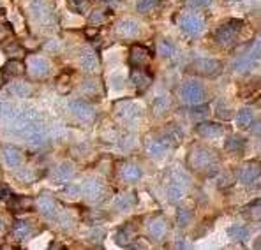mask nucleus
Instances as JSON below:
<instances>
[{
	"label": "nucleus",
	"mask_w": 261,
	"mask_h": 250,
	"mask_svg": "<svg viewBox=\"0 0 261 250\" xmlns=\"http://www.w3.org/2000/svg\"><path fill=\"white\" fill-rule=\"evenodd\" d=\"M16 134H18L22 139H25L27 143L34 146H43L48 141V129L45 127V123L41 120H34V122H28L22 127L14 129Z\"/></svg>",
	"instance_id": "f257e3e1"
},
{
	"label": "nucleus",
	"mask_w": 261,
	"mask_h": 250,
	"mask_svg": "<svg viewBox=\"0 0 261 250\" xmlns=\"http://www.w3.org/2000/svg\"><path fill=\"white\" fill-rule=\"evenodd\" d=\"M189 167L194 169L198 173H207L210 169H214L217 162V155L214 150L210 148H203V146H198V148L190 150L189 154Z\"/></svg>",
	"instance_id": "f03ea898"
},
{
	"label": "nucleus",
	"mask_w": 261,
	"mask_h": 250,
	"mask_svg": "<svg viewBox=\"0 0 261 250\" xmlns=\"http://www.w3.org/2000/svg\"><path fill=\"white\" fill-rule=\"evenodd\" d=\"M113 113H115V116L120 120V122L129 123V125L140 122L143 116V110L134 101H131V99L117 101L115 108H113Z\"/></svg>",
	"instance_id": "7ed1b4c3"
},
{
	"label": "nucleus",
	"mask_w": 261,
	"mask_h": 250,
	"mask_svg": "<svg viewBox=\"0 0 261 250\" xmlns=\"http://www.w3.org/2000/svg\"><path fill=\"white\" fill-rule=\"evenodd\" d=\"M80 192L83 194V198L90 203H101L106 198V185L99 178H87L83 185L80 187Z\"/></svg>",
	"instance_id": "20e7f679"
},
{
	"label": "nucleus",
	"mask_w": 261,
	"mask_h": 250,
	"mask_svg": "<svg viewBox=\"0 0 261 250\" xmlns=\"http://www.w3.org/2000/svg\"><path fill=\"white\" fill-rule=\"evenodd\" d=\"M190 70L199 76L215 78L222 72V64L219 60H214V58H198L196 62H192Z\"/></svg>",
	"instance_id": "39448f33"
},
{
	"label": "nucleus",
	"mask_w": 261,
	"mask_h": 250,
	"mask_svg": "<svg viewBox=\"0 0 261 250\" xmlns=\"http://www.w3.org/2000/svg\"><path fill=\"white\" fill-rule=\"evenodd\" d=\"M30 14L39 23H51L55 16V7L49 0H32L30 2Z\"/></svg>",
	"instance_id": "423d86ee"
},
{
	"label": "nucleus",
	"mask_w": 261,
	"mask_h": 250,
	"mask_svg": "<svg viewBox=\"0 0 261 250\" xmlns=\"http://www.w3.org/2000/svg\"><path fill=\"white\" fill-rule=\"evenodd\" d=\"M182 99L190 106L203 104L205 90H203V87H201V83H198L194 79L186 81V83L182 85Z\"/></svg>",
	"instance_id": "0eeeda50"
},
{
	"label": "nucleus",
	"mask_w": 261,
	"mask_h": 250,
	"mask_svg": "<svg viewBox=\"0 0 261 250\" xmlns=\"http://www.w3.org/2000/svg\"><path fill=\"white\" fill-rule=\"evenodd\" d=\"M240 28H242V22L240 20H231V22L224 23L215 30V41L222 46H230L235 41V37L238 35Z\"/></svg>",
	"instance_id": "6e6552de"
},
{
	"label": "nucleus",
	"mask_w": 261,
	"mask_h": 250,
	"mask_svg": "<svg viewBox=\"0 0 261 250\" xmlns=\"http://www.w3.org/2000/svg\"><path fill=\"white\" fill-rule=\"evenodd\" d=\"M180 28L189 37H199L205 30V22L196 14H182Z\"/></svg>",
	"instance_id": "1a4fd4ad"
},
{
	"label": "nucleus",
	"mask_w": 261,
	"mask_h": 250,
	"mask_svg": "<svg viewBox=\"0 0 261 250\" xmlns=\"http://www.w3.org/2000/svg\"><path fill=\"white\" fill-rule=\"evenodd\" d=\"M260 173H261V166L258 160H251L245 166L240 169L238 173V180L247 187H258L260 183Z\"/></svg>",
	"instance_id": "9d476101"
},
{
	"label": "nucleus",
	"mask_w": 261,
	"mask_h": 250,
	"mask_svg": "<svg viewBox=\"0 0 261 250\" xmlns=\"http://www.w3.org/2000/svg\"><path fill=\"white\" fill-rule=\"evenodd\" d=\"M69 111H71L78 120H81V122H90V120L95 118V108H94L90 102L72 101L71 104H69Z\"/></svg>",
	"instance_id": "9b49d317"
},
{
	"label": "nucleus",
	"mask_w": 261,
	"mask_h": 250,
	"mask_svg": "<svg viewBox=\"0 0 261 250\" xmlns=\"http://www.w3.org/2000/svg\"><path fill=\"white\" fill-rule=\"evenodd\" d=\"M186 190H187V178L178 173V175L173 176L171 183L168 185V199L171 203H178L184 198Z\"/></svg>",
	"instance_id": "f8f14e48"
},
{
	"label": "nucleus",
	"mask_w": 261,
	"mask_h": 250,
	"mask_svg": "<svg viewBox=\"0 0 261 250\" xmlns=\"http://www.w3.org/2000/svg\"><path fill=\"white\" fill-rule=\"evenodd\" d=\"M27 69L32 78H37V79L46 78L49 72L48 62H46L45 58L37 57V55H30V57L27 58Z\"/></svg>",
	"instance_id": "ddd939ff"
},
{
	"label": "nucleus",
	"mask_w": 261,
	"mask_h": 250,
	"mask_svg": "<svg viewBox=\"0 0 261 250\" xmlns=\"http://www.w3.org/2000/svg\"><path fill=\"white\" fill-rule=\"evenodd\" d=\"M74 171H76V167L72 162L58 164V166L53 169V173H51V180H53L57 185H64L74 176Z\"/></svg>",
	"instance_id": "4468645a"
},
{
	"label": "nucleus",
	"mask_w": 261,
	"mask_h": 250,
	"mask_svg": "<svg viewBox=\"0 0 261 250\" xmlns=\"http://www.w3.org/2000/svg\"><path fill=\"white\" fill-rule=\"evenodd\" d=\"M37 208H39V211L46 219H57L58 213H60V211H58L57 201H55L51 196H46V194H43V196L37 199Z\"/></svg>",
	"instance_id": "2eb2a0df"
},
{
	"label": "nucleus",
	"mask_w": 261,
	"mask_h": 250,
	"mask_svg": "<svg viewBox=\"0 0 261 250\" xmlns=\"http://www.w3.org/2000/svg\"><path fill=\"white\" fill-rule=\"evenodd\" d=\"M152 58V53L148 48L142 46V44H136L131 48V53H129V60L134 67H145Z\"/></svg>",
	"instance_id": "dca6fc26"
},
{
	"label": "nucleus",
	"mask_w": 261,
	"mask_h": 250,
	"mask_svg": "<svg viewBox=\"0 0 261 250\" xmlns=\"http://www.w3.org/2000/svg\"><path fill=\"white\" fill-rule=\"evenodd\" d=\"M146 231H148L152 240L161 242V240H164L166 233H168V224H166V220H164L163 217H155V219H152L150 222H148Z\"/></svg>",
	"instance_id": "f3484780"
},
{
	"label": "nucleus",
	"mask_w": 261,
	"mask_h": 250,
	"mask_svg": "<svg viewBox=\"0 0 261 250\" xmlns=\"http://www.w3.org/2000/svg\"><path fill=\"white\" fill-rule=\"evenodd\" d=\"M115 32L122 39H133L140 34V25L134 20H122V22L117 23Z\"/></svg>",
	"instance_id": "a211bd4d"
},
{
	"label": "nucleus",
	"mask_w": 261,
	"mask_h": 250,
	"mask_svg": "<svg viewBox=\"0 0 261 250\" xmlns=\"http://www.w3.org/2000/svg\"><path fill=\"white\" fill-rule=\"evenodd\" d=\"M131 81H133V85L140 90V92H143L145 88L150 87L152 76L148 74L143 67H134L133 72H131Z\"/></svg>",
	"instance_id": "6ab92c4d"
},
{
	"label": "nucleus",
	"mask_w": 261,
	"mask_h": 250,
	"mask_svg": "<svg viewBox=\"0 0 261 250\" xmlns=\"http://www.w3.org/2000/svg\"><path fill=\"white\" fill-rule=\"evenodd\" d=\"M182 139H184V134H182L180 127H177V125H169V127L164 131L163 137H161V141H163L166 146H177V145H180Z\"/></svg>",
	"instance_id": "aec40b11"
},
{
	"label": "nucleus",
	"mask_w": 261,
	"mask_h": 250,
	"mask_svg": "<svg viewBox=\"0 0 261 250\" xmlns=\"http://www.w3.org/2000/svg\"><path fill=\"white\" fill-rule=\"evenodd\" d=\"M198 134L207 137V139H214V137H219L222 134V125L214 122H203L198 125Z\"/></svg>",
	"instance_id": "412c9836"
},
{
	"label": "nucleus",
	"mask_w": 261,
	"mask_h": 250,
	"mask_svg": "<svg viewBox=\"0 0 261 250\" xmlns=\"http://www.w3.org/2000/svg\"><path fill=\"white\" fill-rule=\"evenodd\" d=\"M80 64H81V67H83L85 70H90V72L97 70L99 69L97 53L94 51V49H87V51H83V53H81V57H80Z\"/></svg>",
	"instance_id": "4be33fe9"
},
{
	"label": "nucleus",
	"mask_w": 261,
	"mask_h": 250,
	"mask_svg": "<svg viewBox=\"0 0 261 250\" xmlns=\"http://www.w3.org/2000/svg\"><path fill=\"white\" fill-rule=\"evenodd\" d=\"M32 234V224L28 220H18L13 227V238L16 242H25Z\"/></svg>",
	"instance_id": "5701e85b"
},
{
	"label": "nucleus",
	"mask_w": 261,
	"mask_h": 250,
	"mask_svg": "<svg viewBox=\"0 0 261 250\" xmlns=\"http://www.w3.org/2000/svg\"><path fill=\"white\" fill-rule=\"evenodd\" d=\"M2 157H4V162L5 166L9 167H18L22 164V152L18 148H14V146H5L2 150Z\"/></svg>",
	"instance_id": "b1692460"
},
{
	"label": "nucleus",
	"mask_w": 261,
	"mask_h": 250,
	"mask_svg": "<svg viewBox=\"0 0 261 250\" xmlns=\"http://www.w3.org/2000/svg\"><path fill=\"white\" fill-rule=\"evenodd\" d=\"M142 175H143L142 169H140V166H136V164H124L122 169H120V176H122L125 182H129V183L138 182L142 178Z\"/></svg>",
	"instance_id": "393cba45"
},
{
	"label": "nucleus",
	"mask_w": 261,
	"mask_h": 250,
	"mask_svg": "<svg viewBox=\"0 0 261 250\" xmlns=\"http://www.w3.org/2000/svg\"><path fill=\"white\" fill-rule=\"evenodd\" d=\"M254 120H256V116H254L252 108H242V110L237 113V123H238V127H242V129H251Z\"/></svg>",
	"instance_id": "a878e982"
},
{
	"label": "nucleus",
	"mask_w": 261,
	"mask_h": 250,
	"mask_svg": "<svg viewBox=\"0 0 261 250\" xmlns=\"http://www.w3.org/2000/svg\"><path fill=\"white\" fill-rule=\"evenodd\" d=\"M145 146H146V152H148V154H150V157H154V159L164 157L166 150H168V146L164 145L161 139H148Z\"/></svg>",
	"instance_id": "bb28decb"
},
{
	"label": "nucleus",
	"mask_w": 261,
	"mask_h": 250,
	"mask_svg": "<svg viewBox=\"0 0 261 250\" xmlns=\"http://www.w3.org/2000/svg\"><path fill=\"white\" fill-rule=\"evenodd\" d=\"M4 74L5 76H22L25 72V66L23 62L18 60V58H11L4 64Z\"/></svg>",
	"instance_id": "cd10ccee"
},
{
	"label": "nucleus",
	"mask_w": 261,
	"mask_h": 250,
	"mask_svg": "<svg viewBox=\"0 0 261 250\" xmlns=\"http://www.w3.org/2000/svg\"><path fill=\"white\" fill-rule=\"evenodd\" d=\"M243 148H245V139L240 136H231V137H228V141H226V150L231 152V154L240 155L243 152Z\"/></svg>",
	"instance_id": "c85d7f7f"
},
{
	"label": "nucleus",
	"mask_w": 261,
	"mask_h": 250,
	"mask_svg": "<svg viewBox=\"0 0 261 250\" xmlns=\"http://www.w3.org/2000/svg\"><path fill=\"white\" fill-rule=\"evenodd\" d=\"M243 217L249 220H254V222H258V220L261 219V205H260V199H256V201H252L249 206H245L242 210Z\"/></svg>",
	"instance_id": "c756f323"
},
{
	"label": "nucleus",
	"mask_w": 261,
	"mask_h": 250,
	"mask_svg": "<svg viewBox=\"0 0 261 250\" xmlns=\"http://www.w3.org/2000/svg\"><path fill=\"white\" fill-rule=\"evenodd\" d=\"M134 194H122V196H119V198L115 199V208L120 211H127L131 210V206L134 205Z\"/></svg>",
	"instance_id": "7c9ffc66"
},
{
	"label": "nucleus",
	"mask_w": 261,
	"mask_h": 250,
	"mask_svg": "<svg viewBox=\"0 0 261 250\" xmlns=\"http://www.w3.org/2000/svg\"><path fill=\"white\" fill-rule=\"evenodd\" d=\"M228 234H230V238H233L235 242H243V240L249 236V229L243 227V226L235 224L228 229Z\"/></svg>",
	"instance_id": "2f4dec72"
},
{
	"label": "nucleus",
	"mask_w": 261,
	"mask_h": 250,
	"mask_svg": "<svg viewBox=\"0 0 261 250\" xmlns=\"http://www.w3.org/2000/svg\"><path fill=\"white\" fill-rule=\"evenodd\" d=\"M159 4H161V0H138L136 9L140 11V13L146 14V13L155 11V9L159 7Z\"/></svg>",
	"instance_id": "473e14b6"
},
{
	"label": "nucleus",
	"mask_w": 261,
	"mask_h": 250,
	"mask_svg": "<svg viewBox=\"0 0 261 250\" xmlns=\"http://www.w3.org/2000/svg\"><path fill=\"white\" fill-rule=\"evenodd\" d=\"M11 88H13V92L18 97H28L32 93V87L27 81H16V83H13Z\"/></svg>",
	"instance_id": "72a5a7b5"
},
{
	"label": "nucleus",
	"mask_w": 261,
	"mask_h": 250,
	"mask_svg": "<svg viewBox=\"0 0 261 250\" xmlns=\"http://www.w3.org/2000/svg\"><path fill=\"white\" fill-rule=\"evenodd\" d=\"M159 55L163 58H169V57H173L175 55V46H173L169 41H166V39H163V41H159Z\"/></svg>",
	"instance_id": "f704fd0d"
},
{
	"label": "nucleus",
	"mask_w": 261,
	"mask_h": 250,
	"mask_svg": "<svg viewBox=\"0 0 261 250\" xmlns=\"http://www.w3.org/2000/svg\"><path fill=\"white\" fill-rule=\"evenodd\" d=\"M106 16H108V11H102V9H94L92 13L89 16V22L92 25H101V23L106 22Z\"/></svg>",
	"instance_id": "c9c22d12"
},
{
	"label": "nucleus",
	"mask_w": 261,
	"mask_h": 250,
	"mask_svg": "<svg viewBox=\"0 0 261 250\" xmlns=\"http://www.w3.org/2000/svg\"><path fill=\"white\" fill-rule=\"evenodd\" d=\"M87 5H89V0H67V7L76 14L85 13Z\"/></svg>",
	"instance_id": "e433bc0d"
},
{
	"label": "nucleus",
	"mask_w": 261,
	"mask_h": 250,
	"mask_svg": "<svg viewBox=\"0 0 261 250\" xmlns=\"http://www.w3.org/2000/svg\"><path fill=\"white\" fill-rule=\"evenodd\" d=\"M115 242H117V245H120V247H129V243H131V231H129V229H120V231H117Z\"/></svg>",
	"instance_id": "4c0bfd02"
},
{
	"label": "nucleus",
	"mask_w": 261,
	"mask_h": 250,
	"mask_svg": "<svg viewBox=\"0 0 261 250\" xmlns=\"http://www.w3.org/2000/svg\"><path fill=\"white\" fill-rule=\"evenodd\" d=\"M14 113V106L7 104V102H0V122H9L11 116Z\"/></svg>",
	"instance_id": "58836bf2"
},
{
	"label": "nucleus",
	"mask_w": 261,
	"mask_h": 250,
	"mask_svg": "<svg viewBox=\"0 0 261 250\" xmlns=\"http://www.w3.org/2000/svg\"><path fill=\"white\" fill-rule=\"evenodd\" d=\"M168 106H169V101L166 99V97H157L154 101V111H155V114L159 116V114H163L164 111L168 110Z\"/></svg>",
	"instance_id": "ea45409f"
},
{
	"label": "nucleus",
	"mask_w": 261,
	"mask_h": 250,
	"mask_svg": "<svg viewBox=\"0 0 261 250\" xmlns=\"http://www.w3.org/2000/svg\"><path fill=\"white\" fill-rule=\"evenodd\" d=\"M2 49H4L5 55H9L11 58H16V57H20V55H23V49L20 48L16 43H9V46H4Z\"/></svg>",
	"instance_id": "a19ab883"
},
{
	"label": "nucleus",
	"mask_w": 261,
	"mask_h": 250,
	"mask_svg": "<svg viewBox=\"0 0 261 250\" xmlns=\"http://www.w3.org/2000/svg\"><path fill=\"white\" fill-rule=\"evenodd\" d=\"M177 220H178V226L186 227V226L189 224V220H190V211L186 210V208H180V210L177 211Z\"/></svg>",
	"instance_id": "79ce46f5"
},
{
	"label": "nucleus",
	"mask_w": 261,
	"mask_h": 250,
	"mask_svg": "<svg viewBox=\"0 0 261 250\" xmlns=\"http://www.w3.org/2000/svg\"><path fill=\"white\" fill-rule=\"evenodd\" d=\"M212 2L214 0H186V5L192 9H203V7H208Z\"/></svg>",
	"instance_id": "37998d69"
},
{
	"label": "nucleus",
	"mask_w": 261,
	"mask_h": 250,
	"mask_svg": "<svg viewBox=\"0 0 261 250\" xmlns=\"http://www.w3.org/2000/svg\"><path fill=\"white\" fill-rule=\"evenodd\" d=\"M13 198V192H11L9 185L0 183V201H9Z\"/></svg>",
	"instance_id": "c03bdc74"
},
{
	"label": "nucleus",
	"mask_w": 261,
	"mask_h": 250,
	"mask_svg": "<svg viewBox=\"0 0 261 250\" xmlns=\"http://www.w3.org/2000/svg\"><path fill=\"white\" fill-rule=\"evenodd\" d=\"M64 194H66V196H69V198H74V196H80V185H69V187H66Z\"/></svg>",
	"instance_id": "a18cd8bd"
},
{
	"label": "nucleus",
	"mask_w": 261,
	"mask_h": 250,
	"mask_svg": "<svg viewBox=\"0 0 261 250\" xmlns=\"http://www.w3.org/2000/svg\"><path fill=\"white\" fill-rule=\"evenodd\" d=\"M249 57H251L254 62L260 60V43H258V41L254 43V46H252V51L249 53Z\"/></svg>",
	"instance_id": "49530a36"
},
{
	"label": "nucleus",
	"mask_w": 261,
	"mask_h": 250,
	"mask_svg": "<svg viewBox=\"0 0 261 250\" xmlns=\"http://www.w3.org/2000/svg\"><path fill=\"white\" fill-rule=\"evenodd\" d=\"M60 48V46H58V41L57 39H53V41H48V43H46V49H58Z\"/></svg>",
	"instance_id": "de8ad7c7"
},
{
	"label": "nucleus",
	"mask_w": 261,
	"mask_h": 250,
	"mask_svg": "<svg viewBox=\"0 0 261 250\" xmlns=\"http://www.w3.org/2000/svg\"><path fill=\"white\" fill-rule=\"evenodd\" d=\"M2 85H4V74L0 72V87H2Z\"/></svg>",
	"instance_id": "09e8293b"
},
{
	"label": "nucleus",
	"mask_w": 261,
	"mask_h": 250,
	"mask_svg": "<svg viewBox=\"0 0 261 250\" xmlns=\"http://www.w3.org/2000/svg\"><path fill=\"white\" fill-rule=\"evenodd\" d=\"M4 229V222H2V219H0V231Z\"/></svg>",
	"instance_id": "8fccbe9b"
},
{
	"label": "nucleus",
	"mask_w": 261,
	"mask_h": 250,
	"mask_svg": "<svg viewBox=\"0 0 261 250\" xmlns=\"http://www.w3.org/2000/svg\"><path fill=\"white\" fill-rule=\"evenodd\" d=\"M226 2H230V4H231V2H238V0H226Z\"/></svg>",
	"instance_id": "3c124183"
}]
</instances>
